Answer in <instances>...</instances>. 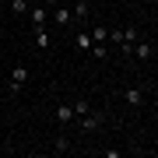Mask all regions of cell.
<instances>
[{
  "label": "cell",
  "mask_w": 158,
  "mask_h": 158,
  "mask_svg": "<svg viewBox=\"0 0 158 158\" xmlns=\"http://www.w3.org/2000/svg\"><path fill=\"white\" fill-rule=\"evenodd\" d=\"M77 123H81V134H95V130L106 123V116H102V113H95V109H88L85 116H77Z\"/></svg>",
  "instance_id": "obj_1"
},
{
  "label": "cell",
  "mask_w": 158,
  "mask_h": 158,
  "mask_svg": "<svg viewBox=\"0 0 158 158\" xmlns=\"http://www.w3.org/2000/svg\"><path fill=\"white\" fill-rule=\"evenodd\" d=\"M130 56L141 60V63H148V60H155V46H151V42H144V39H137V42H134V49H130Z\"/></svg>",
  "instance_id": "obj_2"
},
{
  "label": "cell",
  "mask_w": 158,
  "mask_h": 158,
  "mask_svg": "<svg viewBox=\"0 0 158 158\" xmlns=\"http://www.w3.org/2000/svg\"><path fill=\"white\" fill-rule=\"evenodd\" d=\"M25 85H28V67H25V63H18V67L11 70V91H21Z\"/></svg>",
  "instance_id": "obj_3"
},
{
  "label": "cell",
  "mask_w": 158,
  "mask_h": 158,
  "mask_svg": "<svg viewBox=\"0 0 158 158\" xmlns=\"http://www.w3.org/2000/svg\"><path fill=\"white\" fill-rule=\"evenodd\" d=\"M28 18L35 28H46V21H49V11H46V4H32L28 7Z\"/></svg>",
  "instance_id": "obj_4"
},
{
  "label": "cell",
  "mask_w": 158,
  "mask_h": 158,
  "mask_svg": "<svg viewBox=\"0 0 158 158\" xmlns=\"http://www.w3.org/2000/svg\"><path fill=\"white\" fill-rule=\"evenodd\" d=\"M123 102H127L130 109H141L148 98H144V91H141V88H127V91H123Z\"/></svg>",
  "instance_id": "obj_5"
},
{
  "label": "cell",
  "mask_w": 158,
  "mask_h": 158,
  "mask_svg": "<svg viewBox=\"0 0 158 158\" xmlns=\"http://www.w3.org/2000/svg\"><path fill=\"white\" fill-rule=\"evenodd\" d=\"M53 18H56V25H60V28H70V25H74V11H70V7H60V4H56Z\"/></svg>",
  "instance_id": "obj_6"
},
{
  "label": "cell",
  "mask_w": 158,
  "mask_h": 158,
  "mask_svg": "<svg viewBox=\"0 0 158 158\" xmlns=\"http://www.w3.org/2000/svg\"><path fill=\"white\" fill-rule=\"evenodd\" d=\"M70 11H74V21H81V25H85L88 18H91V4H88V0H77Z\"/></svg>",
  "instance_id": "obj_7"
},
{
  "label": "cell",
  "mask_w": 158,
  "mask_h": 158,
  "mask_svg": "<svg viewBox=\"0 0 158 158\" xmlns=\"http://www.w3.org/2000/svg\"><path fill=\"white\" fill-rule=\"evenodd\" d=\"M74 46H77L81 53H91V46H95V39H91V32H77V35H74Z\"/></svg>",
  "instance_id": "obj_8"
},
{
  "label": "cell",
  "mask_w": 158,
  "mask_h": 158,
  "mask_svg": "<svg viewBox=\"0 0 158 158\" xmlns=\"http://www.w3.org/2000/svg\"><path fill=\"white\" fill-rule=\"evenodd\" d=\"M70 119H74V106L70 102H60L56 106V123H70Z\"/></svg>",
  "instance_id": "obj_9"
},
{
  "label": "cell",
  "mask_w": 158,
  "mask_h": 158,
  "mask_svg": "<svg viewBox=\"0 0 158 158\" xmlns=\"http://www.w3.org/2000/svg\"><path fill=\"white\" fill-rule=\"evenodd\" d=\"M91 39H95V42H109V28H106V25H91Z\"/></svg>",
  "instance_id": "obj_10"
},
{
  "label": "cell",
  "mask_w": 158,
  "mask_h": 158,
  "mask_svg": "<svg viewBox=\"0 0 158 158\" xmlns=\"http://www.w3.org/2000/svg\"><path fill=\"white\" fill-rule=\"evenodd\" d=\"M32 35H35V46H39V49H49V32L46 28H35Z\"/></svg>",
  "instance_id": "obj_11"
},
{
  "label": "cell",
  "mask_w": 158,
  "mask_h": 158,
  "mask_svg": "<svg viewBox=\"0 0 158 158\" xmlns=\"http://www.w3.org/2000/svg\"><path fill=\"white\" fill-rule=\"evenodd\" d=\"M70 106H74V116H85L88 109H91V106H88V98H74Z\"/></svg>",
  "instance_id": "obj_12"
},
{
  "label": "cell",
  "mask_w": 158,
  "mask_h": 158,
  "mask_svg": "<svg viewBox=\"0 0 158 158\" xmlns=\"http://www.w3.org/2000/svg\"><path fill=\"white\" fill-rule=\"evenodd\" d=\"M53 151H56V155H67L70 151V141H67V137H56V141H53Z\"/></svg>",
  "instance_id": "obj_13"
},
{
  "label": "cell",
  "mask_w": 158,
  "mask_h": 158,
  "mask_svg": "<svg viewBox=\"0 0 158 158\" xmlns=\"http://www.w3.org/2000/svg\"><path fill=\"white\" fill-rule=\"evenodd\" d=\"M28 7H32L28 0H11V11L14 14H28Z\"/></svg>",
  "instance_id": "obj_14"
},
{
  "label": "cell",
  "mask_w": 158,
  "mask_h": 158,
  "mask_svg": "<svg viewBox=\"0 0 158 158\" xmlns=\"http://www.w3.org/2000/svg\"><path fill=\"white\" fill-rule=\"evenodd\" d=\"M42 4H46V7H56V4H60V0H42Z\"/></svg>",
  "instance_id": "obj_15"
}]
</instances>
